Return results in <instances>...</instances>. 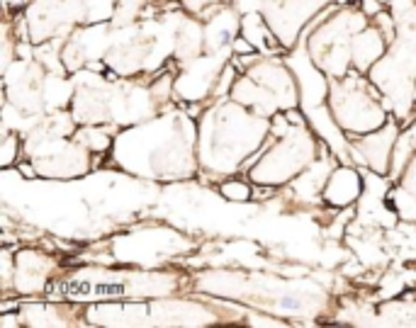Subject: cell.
Segmentation results:
<instances>
[{
	"label": "cell",
	"mask_w": 416,
	"mask_h": 328,
	"mask_svg": "<svg viewBox=\"0 0 416 328\" xmlns=\"http://www.w3.org/2000/svg\"><path fill=\"white\" fill-rule=\"evenodd\" d=\"M363 3H366V13H377V5H375V3H377V0H363Z\"/></svg>",
	"instance_id": "4"
},
{
	"label": "cell",
	"mask_w": 416,
	"mask_h": 328,
	"mask_svg": "<svg viewBox=\"0 0 416 328\" xmlns=\"http://www.w3.org/2000/svg\"><path fill=\"white\" fill-rule=\"evenodd\" d=\"M361 194V178H358L356 171L351 168H336V171L328 176L326 190H324V197H326L328 204L333 207H348L353 199H358Z\"/></svg>",
	"instance_id": "2"
},
{
	"label": "cell",
	"mask_w": 416,
	"mask_h": 328,
	"mask_svg": "<svg viewBox=\"0 0 416 328\" xmlns=\"http://www.w3.org/2000/svg\"><path fill=\"white\" fill-rule=\"evenodd\" d=\"M392 136H397V127H387V129L377 136L368 134L366 139H358L353 143V151H358V158L366 161L368 166H373L377 173H384L389 168L387 158H389V151H392V143H394Z\"/></svg>",
	"instance_id": "1"
},
{
	"label": "cell",
	"mask_w": 416,
	"mask_h": 328,
	"mask_svg": "<svg viewBox=\"0 0 416 328\" xmlns=\"http://www.w3.org/2000/svg\"><path fill=\"white\" fill-rule=\"evenodd\" d=\"M222 194L229 199H239V202H244V199L251 197V190L249 185H244V183L234 180V183H227V185H222Z\"/></svg>",
	"instance_id": "3"
}]
</instances>
